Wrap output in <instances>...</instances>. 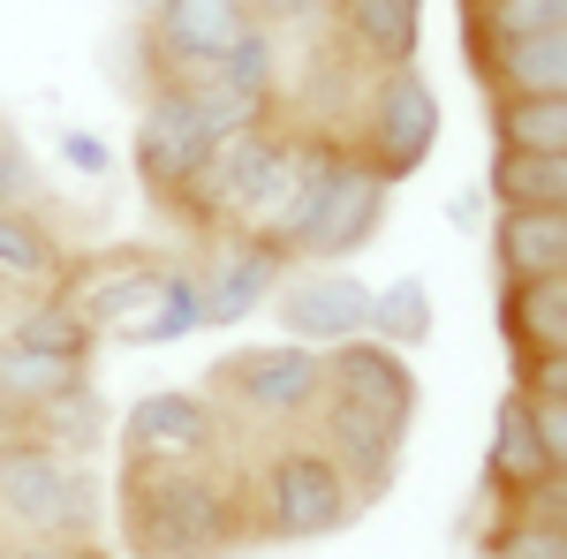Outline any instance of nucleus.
Segmentation results:
<instances>
[{
  "instance_id": "obj_3",
  "label": "nucleus",
  "mask_w": 567,
  "mask_h": 559,
  "mask_svg": "<svg viewBox=\"0 0 567 559\" xmlns=\"http://www.w3.org/2000/svg\"><path fill=\"white\" fill-rule=\"evenodd\" d=\"M205 393L219 401V416H227L235 438H296L326 408V348L250 341L235 355H219Z\"/></svg>"
},
{
  "instance_id": "obj_19",
  "label": "nucleus",
  "mask_w": 567,
  "mask_h": 559,
  "mask_svg": "<svg viewBox=\"0 0 567 559\" xmlns=\"http://www.w3.org/2000/svg\"><path fill=\"white\" fill-rule=\"evenodd\" d=\"M69 272V242L53 235L39 205H0V280L23 296H53V280Z\"/></svg>"
},
{
  "instance_id": "obj_37",
  "label": "nucleus",
  "mask_w": 567,
  "mask_h": 559,
  "mask_svg": "<svg viewBox=\"0 0 567 559\" xmlns=\"http://www.w3.org/2000/svg\"><path fill=\"white\" fill-rule=\"evenodd\" d=\"M523 401H529V393H523ZM529 431H537L545 462L567 469V401H529Z\"/></svg>"
},
{
  "instance_id": "obj_27",
  "label": "nucleus",
  "mask_w": 567,
  "mask_h": 559,
  "mask_svg": "<svg viewBox=\"0 0 567 559\" xmlns=\"http://www.w3.org/2000/svg\"><path fill=\"white\" fill-rule=\"evenodd\" d=\"M189 333H205V318H197V280H189V265L167 258L159 288H152V302H144V318H136L122 341H136V348H167V341H189Z\"/></svg>"
},
{
  "instance_id": "obj_2",
  "label": "nucleus",
  "mask_w": 567,
  "mask_h": 559,
  "mask_svg": "<svg viewBox=\"0 0 567 559\" xmlns=\"http://www.w3.org/2000/svg\"><path fill=\"white\" fill-rule=\"evenodd\" d=\"M386 205H393V182H379L349 144L318 136L310 182H303V197H296V213H288V227L272 235V250L288 265H349L355 250L379 242Z\"/></svg>"
},
{
  "instance_id": "obj_40",
  "label": "nucleus",
  "mask_w": 567,
  "mask_h": 559,
  "mask_svg": "<svg viewBox=\"0 0 567 559\" xmlns=\"http://www.w3.org/2000/svg\"><path fill=\"white\" fill-rule=\"evenodd\" d=\"M446 213H454V227H477V213H484V189H462V197H454Z\"/></svg>"
},
{
  "instance_id": "obj_39",
  "label": "nucleus",
  "mask_w": 567,
  "mask_h": 559,
  "mask_svg": "<svg viewBox=\"0 0 567 559\" xmlns=\"http://www.w3.org/2000/svg\"><path fill=\"white\" fill-rule=\"evenodd\" d=\"M39 431H31V408L23 401H0V454H16V446H31Z\"/></svg>"
},
{
  "instance_id": "obj_41",
  "label": "nucleus",
  "mask_w": 567,
  "mask_h": 559,
  "mask_svg": "<svg viewBox=\"0 0 567 559\" xmlns=\"http://www.w3.org/2000/svg\"><path fill=\"white\" fill-rule=\"evenodd\" d=\"M16 302H23V288H8V280H0V325L16 318Z\"/></svg>"
},
{
  "instance_id": "obj_42",
  "label": "nucleus",
  "mask_w": 567,
  "mask_h": 559,
  "mask_svg": "<svg viewBox=\"0 0 567 559\" xmlns=\"http://www.w3.org/2000/svg\"><path fill=\"white\" fill-rule=\"evenodd\" d=\"M91 559H106V552H99V545H91Z\"/></svg>"
},
{
  "instance_id": "obj_4",
  "label": "nucleus",
  "mask_w": 567,
  "mask_h": 559,
  "mask_svg": "<svg viewBox=\"0 0 567 559\" xmlns=\"http://www.w3.org/2000/svg\"><path fill=\"white\" fill-rule=\"evenodd\" d=\"M349 476L326 462V446L296 431V438H265V454H250V537H280V545H303V537H333L355 521Z\"/></svg>"
},
{
  "instance_id": "obj_35",
  "label": "nucleus",
  "mask_w": 567,
  "mask_h": 559,
  "mask_svg": "<svg viewBox=\"0 0 567 559\" xmlns=\"http://www.w3.org/2000/svg\"><path fill=\"white\" fill-rule=\"evenodd\" d=\"M61 167L76 174V182H106L114 174V144L91 130H61Z\"/></svg>"
},
{
  "instance_id": "obj_16",
  "label": "nucleus",
  "mask_w": 567,
  "mask_h": 559,
  "mask_svg": "<svg viewBox=\"0 0 567 559\" xmlns=\"http://www.w3.org/2000/svg\"><path fill=\"white\" fill-rule=\"evenodd\" d=\"M333 39L349 45V61L379 69H409L424 45V0H333Z\"/></svg>"
},
{
  "instance_id": "obj_29",
  "label": "nucleus",
  "mask_w": 567,
  "mask_h": 559,
  "mask_svg": "<svg viewBox=\"0 0 567 559\" xmlns=\"http://www.w3.org/2000/svg\"><path fill=\"white\" fill-rule=\"evenodd\" d=\"M213 84H227V91H243V99H258V106H272V99H280V39H272L265 23H250L243 39L219 53Z\"/></svg>"
},
{
  "instance_id": "obj_17",
  "label": "nucleus",
  "mask_w": 567,
  "mask_h": 559,
  "mask_svg": "<svg viewBox=\"0 0 567 559\" xmlns=\"http://www.w3.org/2000/svg\"><path fill=\"white\" fill-rule=\"evenodd\" d=\"M492 265H499V280H567V213L499 205V219H492Z\"/></svg>"
},
{
  "instance_id": "obj_11",
  "label": "nucleus",
  "mask_w": 567,
  "mask_h": 559,
  "mask_svg": "<svg viewBox=\"0 0 567 559\" xmlns=\"http://www.w3.org/2000/svg\"><path fill=\"white\" fill-rule=\"evenodd\" d=\"M243 31H250V8L243 0H159L144 69H152V84H213L219 53L243 39Z\"/></svg>"
},
{
  "instance_id": "obj_12",
  "label": "nucleus",
  "mask_w": 567,
  "mask_h": 559,
  "mask_svg": "<svg viewBox=\"0 0 567 559\" xmlns=\"http://www.w3.org/2000/svg\"><path fill=\"white\" fill-rule=\"evenodd\" d=\"M189 280H197V318L205 325H243L288 280V258L272 242H250V235H205V250L189 258Z\"/></svg>"
},
{
  "instance_id": "obj_24",
  "label": "nucleus",
  "mask_w": 567,
  "mask_h": 559,
  "mask_svg": "<svg viewBox=\"0 0 567 559\" xmlns=\"http://www.w3.org/2000/svg\"><path fill=\"white\" fill-rule=\"evenodd\" d=\"M31 431H39V446L69 454V462H84L99 438H114V416H106V401H99V393H91V379H84V386L39 401V408H31Z\"/></svg>"
},
{
  "instance_id": "obj_33",
  "label": "nucleus",
  "mask_w": 567,
  "mask_h": 559,
  "mask_svg": "<svg viewBox=\"0 0 567 559\" xmlns=\"http://www.w3.org/2000/svg\"><path fill=\"white\" fill-rule=\"evenodd\" d=\"M499 515H523V521H560L567 529V469H545L529 491H515V499H499Z\"/></svg>"
},
{
  "instance_id": "obj_21",
  "label": "nucleus",
  "mask_w": 567,
  "mask_h": 559,
  "mask_svg": "<svg viewBox=\"0 0 567 559\" xmlns=\"http://www.w3.org/2000/svg\"><path fill=\"white\" fill-rule=\"evenodd\" d=\"M545 469H553V462H545V446H537V431H529V401L507 386L499 408H492V462H484V484H492L499 499H515V491H529Z\"/></svg>"
},
{
  "instance_id": "obj_18",
  "label": "nucleus",
  "mask_w": 567,
  "mask_h": 559,
  "mask_svg": "<svg viewBox=\"0 0 567 559\" xmlns=\"http://www.w3.org/2000/svg\"><path fill=\"white\" fill-rule=\"evenodd\" d=\"M477 76L499 91V99L567 91V31H529V39H492V45H477Z\"/></svg>"
},
{
  "instance_id": "obj_22",
  "label": "nucleus",
  "mask_w": 567,
  "mask_h": 559,
  "mask_svg": "<svg viewBox=\"0 0 567 559\" xmlns=\"http://www.w3.org/2000/svg\"><path fill=\"white\" fill-rule=\"evenodd\" d=\"M492 205H537V213H567V152H499L484 174Z\"/></svg>"
},
{
  "instance_id": "obj_30",
  "label": "nucleus",
  "mask_w": 567,
  "mask_h": 559,
  "mask_svg": "<svg viewBox=\"0 0 567 559\" xmlns=\"http://www.w3.org/2000/svg\"><path fill=\"white\" fill-rule=\"evenodd\" d=\"M470 39H529V31H567V0H462Z\"/></svg>"
},
{
  "instance_id": "obj_5",
  "label": "nucleus",
  "mask_w": 567,
  "mask_h": 559,
  "mask_svg": "<svg viewBox=\"0 0 567 559\" xmlns=\"http://www.w3.org/2000/svg\"><path fill=\"white\" fill-rule=\"evenodd\" d=\"M439 130H446L439 84L409 61V69H379V76L363 84L349 152L379 174V182H409V174H424V159L439 152Z\"/></svg>"
},
{
  "instance_id": "obj_32",
  "label": "nucleus",
  "mask_w": 567,
  "mask_h": 559,
  "mask_svg": "<svg viewBox=\"0 0 567 559\" xmlns=\"http://www.w3.org/2000/svg\"><path fill=\"white\" fill-rule=\"evenodd\" d=\"M484 559H567V529H560V521L499 515V521H492V537H484Z\"/></svg>"
},
{
  "instance_id": "obj_6",
  "label": "nucleus",
  "mask_w": 567,
  "mask_h": 559,
  "mask_svg": "<svg viewBox=\"0 0 567 559\" xmlns=\"http://www.w3.org/2000/svg\"><path fill=\"white\" fill-rule=\"evenodd\" d=\"M0 521L16 537H53V545H91L99 529V484L84 462L53 454V446H16L0 454Z\"/></svg>"
},
{
  "instance_id": "obj_10",
  "label": "nucleus",
  "mask_w": 567,
  "mask_h": 559,
  "mask_svg": "<svg viewBox=\"0 0 567 559\" xmlns=\"http://www.w3.org/2000/svg\"><path fill=\"white\" fill-rule=\"evenodd\" d=\"M280 333L303 348H341L371 333V280L349 265H288V280L272 288Z\"/></svg>"
},
{
  "instance_id": "obj_28",
  "label": "nucleus",
  "mask_w": 567,
  "mask_h": 559,
  "mask_svg": "<svg viewBox=\"0 0 567 559\" xmlns=\"http://www.w3.org/2000/svg\"><path fill=\"white\" fill-rule=\"evenodd\" d=\"M91 363H69V355H39V348H16L0 341V401H23V408H39L53 393L84 386Z\"/></svg>"
},
{
  "instance_id": "obj_8",
  "label": "nucleus",
  "mask_w": 567,
  "mask_h": 559,
  "mask_svg": "<svg viewBox=\"0 0 567 559\" xmlns=\"http://www.w3.org/2000/svg\"><path fill=\"white\" fill-rule=\"evenodd\" d=\"M219 136L205 122V106H197V84H152L144 99V114H136V182L152 189V205H167L175 213L182 182L205 167V152H213Z\"/></svg>"
},
{
  "instance_id": "obj_15",
  "label": "nucleus",
  "mask_w": 567,
  "mask_h": 559,
  "mask_svg": "<svg viewBox=\"0 0 567 559\" xmlns=\"http://www.w3.org/2000/svg\"><path fill=\"white\" fill-rule=\"evenodd\" d=\"M310 438L326 446V462L349 476L355 499H379L393 484V469H401V438L409 431L379 424V416H363V408H341V401H326L318 408V424H310Z\"/></svg>"
},
{
  "instance_id": "obj_1",
  "label": "nucleus",
  "mask_w": 567,
  "mask_h": 559,
  "mask_svg": "<svg viewBox=\"0 0 567 559\" xmlns=\"http://www.w3.org/2000/svg\"><path fill=\"white\" fill-rule=\"evenodd\" d=\"M114 529L130 559H227L250 537V454L122 462Z\"/></svg>"
},
{
  "instance_id": "obj_26",
  "label": "nucleus",
  "mask_w": 567,
  "mask_h": 559,
  "mask_svg": "<svg viewBox=\"0 0 567 559\" xmlns=\"http://www.w3.org/2000/svg\"><path fill=\"white\" fill-rule=\"evenodd\" d=\"M492 144L499 152H567V91L492 99Z\"/></svg>"
},
{
  "instance_id": "obj_34",
  "label": "nucleus",
  "mask_w": 567,
  "mask_h": 559,
  "mask_svg": "<svg viewBox=\"0 0 567 559\" xmlns=\"http://www.w3.org/2000/svg\"><path fill=\"white\" fill-rule=\"evenodd\" d=\"M0 205H39V159L16 130H0Z\"/></svg>"
},
{
  "instance_id": "obj_9",
  "label": "nucleus",
  "mask_w": 567,
  "mask_h": 559,
  "mask_svg": "<svg viewBox=\"0 0 567 559\" xmlns=\"http://www.w3.org/2000/svg\"><path fill=\"white\" fill-rule=\"evenodd\" d=\"M280 144H288V122H280V114H272V122H250V130H235V136H219L213 152H205V167L182 182L175 219L197 227V235H227V219L243 213V197L258 189V174L280 159Z\"/></svg>"
},
{
  "instance_id": "obj_23",
  "label": "nucleus",
  "mask_w": 567,
  "mask_h": 559,
  "mask_svg": "<svg viewBox=\"0 0 567 559\" xmlns=\"http://www.w3.org/2000/svg\"><path fill=\"white\" fill-rule=\"evenodd\" d=\"M0 341L39 348V355H69V363H91L99 333H91V325H84V318H76L61 296H23V302H16V318L0 325Z\"/></svg>"
},
{
  "instance_id": "obj_20",
  "label": "nucleus",
  "mask_w": 567,
  "mask_h": 559,
  "mask_svg": "<svg viewBox=\"0 0 567 559\" xmlns=\"http://www.w3.org/2000/svg\"><path fill=\"white\" fill-rule=\"evenodd\" d=\"M499 333L515 355H567V280H507Z\"/></svg>"
},
{
  "instance_id": "obj_38",
  "label": "nucleus",
  "mask_w": 567,
  "mask_h": 559,
  "mask_svg": "<svg viewBox=\"0 0 567 559\" xmlns=\"http://www.w3.org/2000/svg\"><path fill=\"white\" fill-rule=\"evenodd\" d=\"M0 559H91V545H53V537H16Z\"/></svg>"
},
{
  "instance_id": "obj_13",
  "label": "nucleus",
  "mask_w": 567,
  "mask_h": 559,
  "mask_svg": "<svg viewBox=\"0 0 567 559\" xmlns=\"http://www.w3.org/2000/svg\"><path fill=\"white\" fill-rule=\"evenodd\" d=\"M159 272H167V258L122 242V250H91V258H76L61 280H53V296L69 302L91 333H130L136 318H144V302H152V288H159Z\"/></svg>"
},
{
  "instance_id": "obj_14",
  "label": "nucleus",
  "mask_w": 567,
  "mask_h": 559,
  "mask_svg": "<svg viewBox=\"0 0 567 559\" xmlns=\"http://www.w3.org/2000/svg\"><path fill=\"white\" fill-rule=\"evenodd\" d=\"M326 401H341V408H363V416H379V424L409 431L416 416V371H409V355L386 341H341L326 348Z\"/></svg>"
},
{
  "instance_id": "obj_36",
  "label": "nucleus",
  "mask_w": 567,
  "mask_h": 559,
  "mask_svg": "<svg viewBox=\"0 0 567 559\" xmlns=\"http://www.w3.org/2000/svg\"><path fill=\"white\" fill-rule=\"evenodd\" d=\"M515 393H529V401H567V355H515Z\"/></svg>"
},
{
  "instance_id": "obj_25",
  "label": "nucleus",
  "mask_w": 567,
  "mask_h": 559,
  "mask_svg": "<svg viewBox=\"0 0 567 559\" xmlns=\"http://www.w3.org/2000/svg\"><path fill=\"white\" fill-rule=\"evenodd\" d=\"M439 333V302L432 288H424V272H401V280H379L371 288V341H386V348H424Z\"/></svg>"
},
{
  "instance_id": "obj_31",
  "label": "nucleus",
  "mask_w": 567,
  "mask_h": 559,
  "mask_svg": "<svg viewBox=\"0 0 567 559\" xmlns=\"http://www.w3.org/2000/svg\"><path fill=\"white\" fill-rule=\"evenodd\" d=\"M250 23H265L280 45H318L333 39V0H243Z\"/></svg>"
},
{
  "instance_id": "obj_7",
  "label": "nucleus",
  "mask_w": 567,
  "mask_h": 559,
  "mask_svg": "<svg viewBox=\"0 0 567 559\" xmlns=\"http://www.w3.org/2000/svg\"><path fill=\"white\" fill-rule=\"evenodd\" d=\"M122 462H219V454H243V438L227 431L219 401L205 386H152L122 408Z\"/></svg>"
}]
</instances>
